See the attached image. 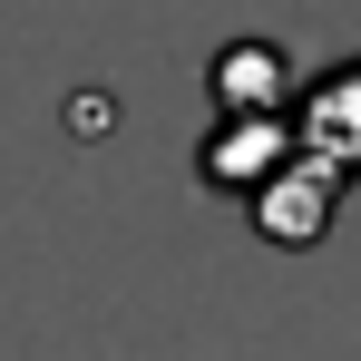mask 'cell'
<instances>
[{
    "label": "cell",
    "instance_id": "2",
    "mask_svg": "<svg viewBox=\"0 0 361 361\" xmlns=\"http://www.w3.org/2000/svg\"><path fill=\"white\" fill-rule=\"evenodd\" d=\"M205 88H215V118H293L302 68L283 59L274 39H225L215 68H205Z\"/></svg>",
    "mask_w": 361,
    "mask_h": 361
},
{
    "label": "cell",
    "instance_id": "1",
    "mask_svg": "<svg viewBox=\"0 0 361 361\" xmlns=\"http://www.w3.org/2000/svg\"><path fill=\"white\" fill-rule=\"evenodd\" d=\"M332 205H342V166H332V157H312L302 137H293V157L244 195V215H254V235H264V244H322Z\"/></svg>",
    "mask_w": 361,
    "mask_h": 361
},
{
    "label": "cell",
    "instance_id": "3",
    "mask_svg": "<svg viewBox=\"0 0 361 361\" xmlns=\"http://www.w3.org/2000/svg\"><path fill=\"white\" fill-rule=\"evenodd\" d=\"M283 157H293V118H215V137L195 147V176L215 195H254Z\"/></svg>",
    "mask_w": 361,
    "mask_h": 361
},
{
    "label": "cell",
    "instance_id": "4",
    "mask_svg": "<svg viewBox=\"0 0 361 361\" xmlns=\"http://www.w3.org/2000/svg\"><path fill=\"white\" fill-rule=\"evenodd\" d=\"M293 137L312 147V157H332L342 176H361V59L322 68V78L293 98Z\"/></svg>",
    "mask_w": 361,
    "mask_h": 361
}]
</instances>
